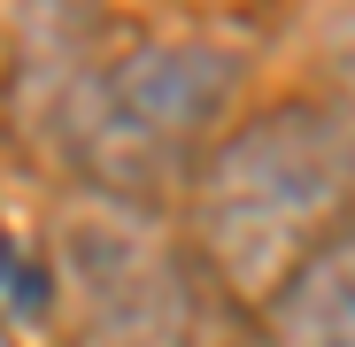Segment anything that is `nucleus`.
Instances as JSON below:
<instances>
[{"mask_svg": "<svg viewBox=\"0 0 355 347\" xmlns=\"http://www.w3.org/2000/svg\"><path fill=\"white\" fill-rule=\"evenodd\" d=\"M0 347H16V339H8V324H0Z\"/></svg>", "mask_w": 355, "mask_h": 347, "instance_id": "5", "label": "nucleus"}, {"mask_svg": "<svg viewBox=\"0 0 355 347\" xmlns=\"http://www.w3.org/2000/svg\"><path fill=\"white\" fill-rule=\"evenodd\" d=\"M193 247L232 301L263 309L355 216V139L340 116L286 100L232 124L193 170Z\"/></svg>", "mask_w": 355, "mask_h": 347, "instance_id": "1", "label": "nucleus"}, {"mask_svg": "<svg viewBox=\"0 0 355 347\" xmlns=\"http://www.w3.org/2000/svg\"><path fill=\"white\" fill-rule=\"evenodd\" d=\"M62 285L85 309L93 347H170L186 294L132 201H78L62 224Z\"/></svg>", "mask_w": 355, "mask_h": 347, "instance_id": "3", "label": "nucleus"}, {"mask_svg": "<svg viewBox=\"0 0 355 347\" xmlns=\"http://www.w3.org/2000/svg\"><path fill=\"white\" fill-rule=\"evenodd\" d=\"M232 93H240V54L209 39H155L101 62L78 85V170L108 201H155L186 186L201 154L224 139Z\"/></svg>", "mask_w": 355, "mask_h": 347, "instance_id": "2", "label": "nucleus"}, {"mask_svg": "<svg viewBox=\"0 0 355 347\" xmlns=\"http://www.w3.org/2000/svg\"><path fill=\"white\" fill-rule=\"evenodd\" d=\"M270 347H355V231L332 240L263 301Z\"/></svg>", "mask_w": 355, "mask_h": 347, "instance_id": "4", "label": "nucleus"}]
</instances>
